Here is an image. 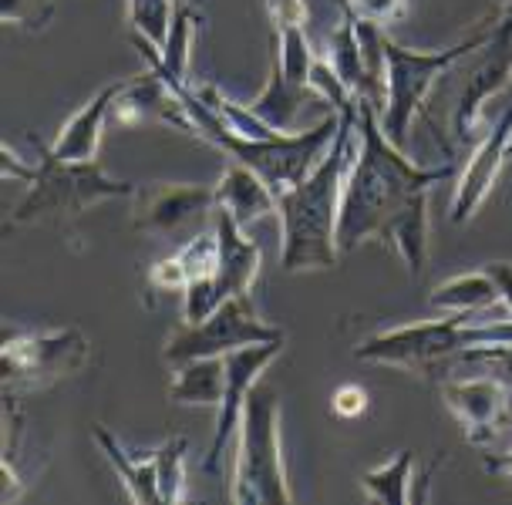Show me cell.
Returning a JSON list of instances; mask_svg holds the SVG:
<instances>
[{"instance_id":"cell-1","label":"cell","mask_w":512,"mask_h":505,"mask_svg":"<svg viewBox=\"0 0 512 505\" xmlns=\"http://www.w3.org/2000/svg\"><path fill=\"white\" fill-rule=\"evenodd\" d=\"M452 176V165L411 162L405 149L384 135L378 105L358 98V152L347 169L341 192V219H337V246L351 253L368 240H381L388 223L415 192L432 189Z\"/></svg>"},{"instance_id":"cell-2","label":"cell","mask_w":512,"mask_h":505,"mask_svg":"<svg viewBox=\"0 0 512 505\" xmlns=\"http://www.w3.org/2000/svg\"><path fill=\"white\" fill-rule=\"evenodd\" d=\"M354 135H358V108L341 112L331 149L304 182L277 196L280 223V270L283 273H320L334 270L341 260L337 246V219H341V192L347 169L354 162Z\"/></svg>"},{"instance_id":"cell-3","label":"cell","mask_w":512,"mask_h":505,"mask_svg":"<svg viewBox=\"0 0 512 505\" xmlns=\"http://www.w3.org/2000/svg\"><path fill=\"white\" fill-rule=\"evenodd\" d=\"M482 344H512V317H496L489 324H475L472 314L418 320V324L371 334L354 347V357L368 364L401 367L422 378H438L442 367H455L462 351Z\"/></svg>"},{"instance_id":"cell-4","label":"cell","mask_w":512,"mask_h":505,"mask_svg":"<svg viewBox=\"0 0 512 505\" xmlns=\"http://www.w3.org/2000/svg\"><path fill=\"white\" fill-rule=\"evenodd\" d=\"M182 98H186L192 125H196V139H206L209 145L223 149L233 162L253 169L277 196L294 189L297 182H304L310 172L317 169L320 159L331 149L337 128H341V112H331L324 122H317L314 128H304V132L277 135V139H236V135L226 132V128L206 112L196 91L186 88Z\"/></svg>"},{"instance_id":"cell-5","label":"cell","mask_w":512,"mask_h":505,"mask_svg":"<svg viewBox=\"0 0 512 505\" xmlns=\"http://www.w3.org/2000/svg\"><path fill=\"white\" fill-rule=\"evenodd\" d=\"M492 34H496V21H486L475 34L442 51H411L384 34V105L378 112L384 135L405 149L411 125L422 115L425 101L432 95V88L438 85V78L448 75L462 58L486 48L492 41Z\"/></svg>"},{"instance_id":"cell-6","label":"cell","mask_w":512,"mask_h":505,"mask_svg":"<svg viewBox=\"0 0 512 505\" xmlns=\"http://www.w3.org/2000/svg\"><path fill=\"white\" fill-rule=\"evenodd\" d=\"M31 142L38 145L34 179L27 182L24 199L14 206L11 226H27L38 223V219H75L108 199H122L135 192V182L112 179L98 165V159L68 162L54 155L51 145H44L41 139Z\"/></svg>"},{"instance_id":"cell-7","label":"cell","mask_w":512,"mask_h":505,"mask_svg":"<svg viewBox=\"0 0 512 505\" xmlns=\"http://www.w3.org/2000/svg\"><path fill=\"white\" fill-rule=\"evenodd\" d=\"M236 468L230 499L236 505H290L294 492L287 482L280 448V398L273 388H253L236 428Z\"/></svg>"},{"instance_id":"cell-8","label":"cell","mask_w":512,"mask_h":505,"mask_svg":"<svg viewBox=\"0 0 512 505\" xmlns=\"http://www.w3.org/2000/svg\"><path fill=\"white\" fill-rule=\"evenodd\" d=\"M91 344L78 327L61 330H7L0 347L4 364V394H27L51 388L88 364Z\"/></svg>"},{"instance_id":"cell-9","label":"cell","mask_w":512,"mask_h":505,"mask_svg":"<svg viewBox=\"0 0 512 505\" xmlns=\"http://www.w3.org/2000/svg\"><path fill=\"white\" fill-rule=\"evenodd\" d=\"M263 341H283V330L256 317L253 300L246 293V297L219 303L199 324H179L162 347V357H166V364L179 367L196 361V357H226L230 351Z\"/></svg>"},{"instance_id":"cell-10","label":"cell","mask_w":512,"mask_h":505,"mask_svg":"<svg viewBox=\"0 0 512 505\" xmlns=\"http://www.w3.org/2000/svg\"><path fill=\"white\" fill-rule=\"evenodd\" d=\"M213 226L219 236V263L209 280H192L182 290V324H199L206 320L219 303L246 297L253 290L256 277H260L263 250L250 236H243V226L236 223L230 213L216 209Z\"/></svg>"},{"instance_id":"cell-11","label":"cell","mask_w":512,"mask_h":505,"mask_svg":"<svg viewBox=\"0 0 512 505\" xmlns=\"http://www.w3.org/2000/svg\"><path fill=\"white\" fill-rule=\"evenodd\" d=\"M512 75V17H496V34L492 41L482 48L479 64L469 71L465 85L455 98V112H452V128L459 142H482V135L489 128H482V108L492 95H499L506 88V81Z\"/></svg>"},{"instance_id":"cell-12","label":"cell","mask_w":512,"mask_h":505,"mask_svg":"<svg viewBox=\"0 0 512 505\" xmlns=\"http://www.w3.org/2000/svg\"><path fill=\"white\" fill-rule=\"evenodd\" d=\"M280 351H283V341H263V344H250V347H240V351L226 354V391L216 408L219 415L213 428V442H209V452L203 458L206 475H219V465H223V458H226L230 438L236 435V428H240L243 404L250 398V391L256 388V381L263 378V371L280 357Z\"/></svg>"},{"instance_id":"cell-13","label":"cell","mask_w":512,"mask_h":505,"mask_svg":"<svg viewBox=\"0 0 512 505\" xmlns=\"http://www.w3.org/2000/svg\"><path fill=\"white\" fill-rule=\"evenodd\" d=\"M132 229L135 233L166 236L186 229L192 219H206L216 213V189L213 186H189V182H149L135 186L132 192Z\"/></svg>"},{"instance_id":"cell-14","label":"cell","mask_w":512,"mask_h":505,"mask_svg":"<svg viewBox=\"0 0 512 505\" xmlns=\"http://www.w3.org/2000/svg\"><path fill=\"white\" fill-rule=\"evenodd\" d=\"M442 401L459 421L465 442L489 448L509 425V404L512 394L506 384L492 374H475V378H448L442 384Z\"/></svg>"},{"instance_id":"cell-15","label":"cell","mask_w":512,"mask_h":505,"mask_svg":"<svg viewBox=\"0 0 512 505\" xmlns=\"http://www.w3.org/2000/svg\"><path fill=\"white\" fill-rule=\"evenodd\" d=\"M512 139V108L499 115V122L482 135V142H475V152L465 172L455 182V196H452V223H469L489 202V196L499 186L502 165H506V145Z\"/></svg>"},{"instance_id":"cell-16","label":"cell","mask_w":512,"mask_h":505,"mask_svg":"<svg viewBox=\"0 0 512 505\" xmlns=\"http://www.w3.org/2000/svg\"><path fill=\"white\" fill-rule=\"evenodd\" d=\"M122 85H125V78L112 81V85H105L95 98H88V105L78 108V112L61 125L58 139L51 142V152L61 155V159H68V162L98 159L102 132H105V125H108V118H112V101L118 98Z\"/></svg>"},{"instance_id":"cell-17","label":"cell","mask_w":512,"mask_h":505,"mask_svg":"<svg viewBox=\"0 0 512 505\" xmlns=\"http://www.w3.org/2000/svg\"><path fill=\"white\" fill-rule=\"evenodd\" d=\"M216 209L230 213L243 229L277 216V192L240 162H230L216 182Z\"/></svg>"},{"instance_id":"cell-18","label":"cell","mask_w":512,"mask_h":505,"mask_svg":"<svg viewBox=\"0 0 512 505\" xmlns=\"http://www.w3.org/2000/svg\"><path fill=\"white\" fill-rule=\"evenodd\" d=\"M384 246H395L401 263L408 266L411 277H422L428 266V189L415 192L401 213L391 219L381 236Z\"/></svg>"},{"instance_id":"cell-19","label":"cell","mask_w":512,"mask_h":505,"mask_svg":"<svg viewBox=\"0 0 512 505\" xmlns=\"http://www.w3.org/2000/svg\"><path fill=\"white\" fill-rule=\"evenodd\" d=\"M95 442L102 448V455L108 458V465L115 468V475L122 479L128 499L139 505H162L159 495V472H155V458L152 455H128L122 445L115 442V435L102 425H95Z\"/></svg>"},{"instance_id":"cell-20","label":"cell","mask_w":512,"mask_h":505,"mask_svg":"<svg viewBox=\"0 0 512 505\" xmlns=\"http://www.w3.org/2000/svg\"><path fill=\"white\" fill-rule=\"evenodd\" d=\"M226 391V357H196L176 367L169 398L186 408H219Z\"/></svg>"},{"instance_id":"cell-21","label":"cell","mask_w":512,"mask_h":505,"mask_svg":"<svg viewBox=\"0 0 512 505\" xmlns=\"http://www.w3.org/2000/svg\"><path fill=\"white\" fill-rule=\"evenodd\" d=\"M432 310H445V314H486L499 303V287L489 277V270L479 273H459V277L438 283L428 293Z\"/></svg>"},{"instance_id":"cell-22","label":"cell","mask_w":512,"mask_h":505,"mask_svg":"<svg viewBox=\"0 0 512 505\" xmlns=\"http://www.w3.org/2000/svg\"><path fill=\"white\" fill-rule=\"evenodd\" d=\"M310 101H317V95L310 88H300L294 81L283 78V71L270 61V81L263 88V95L250 101V108L263 118L267 125H273L277 132L290 135L297 125V115L304 112Z\"/></svg>"},{"instance_id":"cell-23","label":"cell","mask_w":512,"mask_h":505,"mask_svg":"<svg viewBox=\"0 0 512 505\" xmlns=\"http://www.w3.org/2000/svg\"><path fill=\"white\" fill-rule=\"evenodd\" d=\"M411 472H415V455L408 452H398L395 458L381 462L378 468L361 475V492L368 495L371 502H381V505H408L415 495H411Z\"/></svg>"},{"instance_id":"cell-24","label":"cell","mask_w":512,"mask_h":505,"mask_svg":"<svg viewBox=\"0 0 512 505\" xmlns=\"http://www.w3.org/2000/svg\"><path fill=\"white\" fill-rule=\"evenodd\" d=\"M179 0H128V27H132V38H142L155 44V48H166L169 24L176 14Z\"/></svg>"},{"instance_id":"cell-25","label":"cell","mask_w":512,"mask_h":505,"mask_svg":"<svg viewBox=\"0 0 512 505\" xmlns=\"http://www.w3.org/2000/svg\"><path fill=\"white\" fill-rule=\"evenodd\" d=\"M186 452H189V442L182 435L179 438H169V442H162L152 452L155 472H159L162 505H172V502L186 499Z\"/></svg>"},{"instance_id":"cell-26","label":"cell","mask_w":512,"mask_h":505,"mask_svg":"<svg viewBox=\"0 0 512 505\" xmlns=\"http://www.w3.org/2000/svg\"><path fill=\"white\" fill-rule=\"evenodd\" d=\"M182 270H186V280H209L216 273V263H219V236H216V226L209 233H196L192 240L182 246L176 253ZM186 283V287H189Z\"/></svg>"},{"instance_id":"cell-27","label":"cell","mask_w":512,"mask_h":505,"mask_svg":"<svg viewBox=\"0 0 512 505\" xmlns=\"http://www.w3.org/2000/svg\"><path fill=\"white\" fill-rule=\"evenodd\" d=\"M0 17L24 31H44L54 17V0H0Z\"/></svg>"},{"instance_id":"cell-28","label":"cell","mask_w":512,"mask_h":505,"mask_svg":"<svg viewBox=\"0 0 512 505\" xmlns=\"http://www.w3.org/2000/svg\"><path fill=\"white\" fill-rule=\"evenodd\" d=\"M341 7H347L358 21L391 27L401 24L408 17V0H337Z\"/></svg>"},{"instance_id":"cell-29","label":"cell","mask_w":512,"mask_h":505,"mask_svg":"<svg viewBox=\"0 0 512 505\" xmlns=\"http://www.w3.org/2000/svg\"><path fill=\"white\" fill-rule=\"evenodd\" d=\"M186 270H182V263H179V256L172 253V256H166V260H159L149 270V287L152 290H159V293H182L186 290Z\"/></svg>"},{"instance_id":"cell-30","label":"cell","mask_w":512,"mask_h":505,"mask_svg":"<svg viewBox=\"0 0 512 505\" xmlns=\"http://www.w3.org/2000/svg\"><path fill=\"white\" fill-rule=\"evenodd\" d=\"M331 411L337 418L344 421H354L368 411V391L361 384H341L334 394H331Z\"/></svg>"},{"instance_id":"cell-31","label":"cell","mask_w":512,"mask_h":505,"mask_svg":"<svg viewBox=\"0 0 512 505\" xmlns=\"http://www.w3.org/2000/svg\"><path fill=\"white\" fill-rule=\"evenodd\" d=\"M486 270H489V277L496 280V287H499L502 310L512 317V263H489Z\"/></svg>"},{"instance_id":"cell-32","label":"cell","mask_w":512,"mask_h":505,"mask_svg":"<svg viewBox=\"0 0 512 505\" xmlns=\"http://www.w3.org/2000/svg\"><path fill=\"white\" fill-rule=\"evenodd\" d=\"M486 468L492 475H499V479H506V485H512V452L506 455H486Z\"/></svg>"},{"instance_id":"cell-33","label":"cell","mask_w":512,"mask_h":505,"mask_svg":"<svg viewBox=\"0 0 512 505\" xmlns=\"http://www.w3.org/2000/svg\"><path fill=\"white\" fill-rule=\"evenodd\" d=\"M506 159L512 162V139H509V145H506Z\"/></svg>"},{"instance_id":"cell-34","label":"cell","mask_w":512,"mask_h":505,"mask_svg":"<svg viewBox=\"0 0 512 505\" xmlns=\"http://www.w3.org/2000/svg\"><path fill=\"white\" fill-rule=\"evenodd\" d=\"M499 4H502V7H509V4H512V0H499Z\"/></svg>"}]
</instances>
